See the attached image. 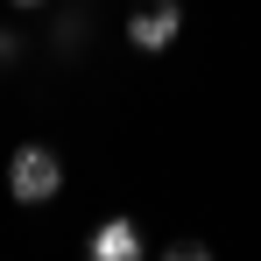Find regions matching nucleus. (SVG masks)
<instances>
[{
    "label": "nucleus",
    "instance_id": "obj_4",
    "mask_svg": "<svg viewBox=\"0 0 261 261\" xmlns=\"http://www.w3.org/2000/svg\"><path fill=\"white\" fill-rule=\"evenodd\" d=\"M92 36V14L85 7H71V14H57V29H49V43H57V57H71V49H85Z\"/></svg>",
    "mask_w": 261,
    "mask_h": 261
},
{
    "label": "nucleus",
    "instance_id": "obj_2",
    "mask_svg": "<svg viewBox=\"0 0 261 261\" xmlns=\"http://www.w3.org/2000/svg\"><path fill=\"white\" fill-rule=\"evenodd\" d=\"M176 36H184V0H134L127 7V43L141 57H163Z\"/></svg>",
    "mask_w": 261,
    "mask_h": 261
},
{
    "label": "nucleus",
    "instance_id": "obj_1",
    "mask_svg": "<svg viewBox=\"0 0 261 261\" xmlns=\"http://www.w3.org/2000/svg\"><path fill=\"white\" fill-rule=\"evenodd\" d=\"M57 191H64V155L49 141H21L7 155V198L14 205H49Z\"/></svg>",
    "mask_w": 261,
    "mask_h": 261
},
{
    "label": "nucleus",
    "instance_id": "obj_7",
    "mask_svg": "<svg viewBox=\"0 0 261 261\" xmlns=\"http://www.w3.org/2000/svg\"><path fill=\"white\" fill-rule=\"evenodd\" d=\"M14 7H43V0H14Z\"/></svg>",
    "mask_w": 261,
    "mask_h": 261
},
{
    "label": "nucleus",
    "instance_id": "obj_3",
    "mask_svg": "<svg viewBox=\"0 0 261 261\" xmlns=\"http://www.w3.org/2000/svg\"><path fill=\"white\" fill-rule=\"evenodd\" d=\"M141 254V226H134V219H99V226H92V261H134Z\"/></svg>",
    "mask_w": 261,
    "mask_h": 261
},
{
    "label": "nucleus",
    "instance_id": "obj_5",
    "mask_svg": "<svg viewBox=\"0 0 261 261\" xmlns=\"http://www.w3.org/2000/svg\"><path fill=\"white\" fill-rule=\"evenodd\" d=\"M163 261H212V247H205V240H170Z\"/></svg>",
    "mask_w": 261,
    "mask_h": 261
},
{
    "label": "nucleus",
    "instance_id": "obj_6",
    "mask_svg": "<svg viewBox=\"0 0 261 261\" xmlns=\"http://www.w3.org/2000/svg\"><path fill=\"white\" fill-rule=\"evenodd\" d=\"M0 64H21V29H0Z\"/></svg>",
    "mask_w": 261,
    "mask_h": 261
}]
</instances>
